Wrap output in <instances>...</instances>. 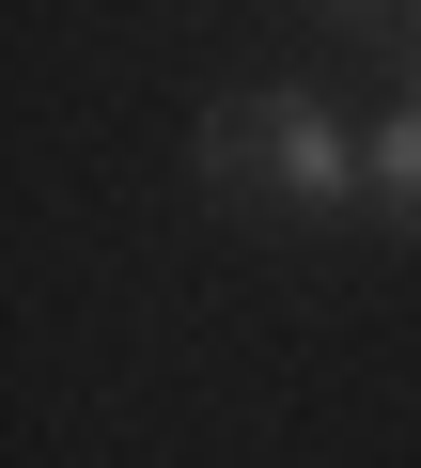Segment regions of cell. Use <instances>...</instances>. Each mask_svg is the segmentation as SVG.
Returning <instances> with one entry per match:
<instances>
[{
  "label": "cell",
  "mask_w": 421,
  "mask_h": 468,
  "mask_svg": "<svg viewBox=\"0 0 421 468\" xmlns=\"http://www.w3.org/2000/svg\"><path fill=\"white\" fill-rule=\"evenodd\" d=\"M359 203H374L390 234H421V94H405V110L374 125V187H359Z\"/></svg>",
  "instance_id": "7a4b0ae2"
},
{
  "label": "cell",
  "mask_w": 421,
  "mask_h": 468,
  "mask_svg": "<svg viewBox=\"0 0 421 468\" xmlns=\"http://www.w3.org/2000/svg\"><path fill=\"white\" fill-rule=\"evenodd\" d=\"M390 32H405V48H421V16H390Z\"/></svg>",
  "instance_id": "3957f363"
},
{
  "label": "cell",
  "mask_w": 421,
  "mask_h": 468,
  "mask_svg": "<svg viewBox=\"0 0 421 468\" xmlns=\"http://www.w3.org/2000/svg\"><path fill=\"white\" fill-rule=\"evenodd\" d=\"M203 187L219 203H250V218H343L359 187H374V141H343V110L328 94H219L203 110Z\"/></svg>",
  "instance_id": "6da1fadb"
}]
</instances>
